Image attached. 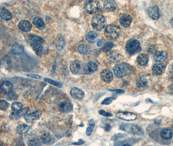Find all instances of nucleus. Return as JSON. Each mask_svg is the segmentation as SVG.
<instances>
[{"label": "nucleus", "mask_w": 173, "mask_h": 146, "mask_svg": "<svg viewBox=\"0 0 173 146\" xmlns=\"http://www.w3.org/2000/svg\"><path fill=\"white\" fill-rule=\"evenodd\" d=\"M132 68L128 63H122L116 64L113 68V72L118 78H123L132 73Z\"/></svg>", "instance_id": "obj_1"}, {"label": "nucleus", "mask_w": 173, "mask_h": 146, "mask_svg": "<svg viewBox=\"0 0 173 146\" xmlns=\"http://www.w3.org/2000/svg\"><path fill=\"white\" fill-rule=\"evenodd\" d=\"M141 50L139 42L136 39H132L129 40L126 45V53L130 55H133L139 53Z\"/></svg>", "instance_id": "obj_2"}, {"label": "nucleus", "mask_w": 173, "mask_h": 146, "mask_svg": "<svg viewBox=\"0 0 173 146\" xmlns=\"http://www.w3.org/2000/svg\"><path fill=\"white\" fill-rule=\"evenodd\" d=\"M120 29L117 25H109L107 26L104 30V35L110 40H115L119 37Z\"/></svg>", "instance_id": "obj_3"}, {"label": "nucleus", "mask_w": 173, "mask_h": 146, "mask_svg": "<svg viewBox=\"0 0 173 146\" xmlns=\"http://www.w3.org/2000/svg\"><path fill=\"white\" fill-rule=\"evenodd\" d=\"M106 19L102 14H96L91 20V25L96 31H102L105 27Z\"/></svg>", "instance_id": "obj_4"}, {"label": "nucleus", "mask_w": 173, "mask_h": 146, "mask_svg": "<svg viewBox=\"0 0 173 146\" xmlns=\"http://www.w3.org/2000/svg\"><path fill=\"white\" fill-rule=\"evenodd\" d=\"M84 9L89 14H95L100 10V3L97 1H87L84 4Z\"/></svg>", "instance_id": "obj_5"}, {"label": "nucleus", "mask_w": 173, "mask_h": 146, "mask_svg": "<svg viewBox=\"0 0 173 146\" xmlns=\"http://www.w3.org/2000/svg\"><path fill=\"white\" fill-rule=\"evenodd\" d=\"M120 129L125 131H127L130 133H132V134H143V132L141 128L139 127L138 125H130V124H124L121 127H120Z\"/></svg>", "instance_id": "obj_6"}, {"label": "nucleus", "mask_w": 173, "mask_h": 146, "mask_svg": "<svg viewBox=\"0 0 173 146\" xmlns=\"http://www.w3.org/2000/svg\"><path fill=\"white\" fill-rule=\"evenodd\" d=\"M116 116L125 121H133L137 119V115L130 112H119L117 113Z\"/></svg>", "instance_id": "obj_7"}, {"label": "nucleus", "mask_w": 173, "mask_h": 146, "mask_svg": "<svg viewBox=\"0 0 173 146\" xmlns=\"http://www.w3.org/2000/svg\"><path fill=\"white\" fill-rule=\"evenodd\" d=\"M98 70V65L94 62H89L87 63L83 68V71L84 73L87 75L92 74Z\"/></svg>", "instance_id": "obj_8"}, {"label": "nucleus", "mask_w": 173, "mask_h": 146, "mask_svg": "<svg viewBox=\"0 0 173 146\" xmlns=\"http://www.w3.org/2000/svg\"><path fill=\"white\" fill-rule=\"evenodd\" d=\"M42 115V111L40 110H37L31 114H28L24 116V119L27 122H31L35 120L38 119Z\"/></svg>", "instance_id": "obj_9"}, {"label": "nucleus", "mask_w": 173, "mask_h": 146, "mask_svg": "<svg viewBox=\"0 0 173 146\" xmlns=\"http://www.w3.org/2000/svg\"><path fill=\"white\" fill-rule=\"evenodd\" d=\"M29 112V108L26 107V108L22 109L21 110L18 112H14L12 113L11 115L9 116V118L12 120H16L19 118H22L23 116H25L26 114H28V112Z\"/></svg>", "instance_id": "obj_10"}, {"label": "nucleus", "mask_w": 173, "mask_h": 146, "mask_svg": "<svg viewBox=\"0 0 173 146\" xmlns=\"http://www.w3.org/2000/svg\"><path fill=\"white\" fill-rule=\"evenodd\" d=\"M0 90L1 92L5 94H10L11 93L13 90V85L9 81H5L3 82L0 86Z\"/></svg>", "instance_id": "obj_11"}, {"label": "nucleus", "mask_w": 173, "mask_h": 146, "mask_svg": "<svg viewBox=\"0 0 173 146\" xmlns=\"http://www.w3.org/2000/svg\"><path fill=\"white\" fill-rule=\"evenodd\" d=\"M101 79L106 83H110L113 79V75L109 70H104L100 73Z\"/></svg>", "instance_id": "obj_12"}, {"label": "nucleus", "mask_w": 173, "mask_h": 146, "mask_svg": "<svg viewBox=\"0 0 173 146\" xmlns=\"http://www.w3.org/2000/svg\"><path fill=\"white\" fill-rule=\"evenodd\" d=\"M71 72L74 74H80L81 71V64L80 60H76L71 63L70 66Z\"/></svg>", "instance_id": "obj_13"}, {"label": "nucleus", "mask_w": 173, "mask_h": 146, "mask_svg": "<svg viewBox=\"0 0 173 146\" xmlns=\"http://www.w3.org/2000/svg\"><path fill=\"white\" fill-rule=\"evenodd\" d=\"M59 109L61 112L67 113L71 112L72 110L73 106L70 101H63L60 104L59 106Z\"/></svg>", "instance_id": "obj_14"}, {"label": "nucleus", "mask_w": 173, "mask_h": 146, "mask_svg": "<svg viewBox=\"0 0 173 146\" xmlns=\"http://www.w3.org/2000/svg\"><path fill=\"white\" fill-rule=\"evenodd\" d=\"M71 96L76 99H83L85 96V93L83 90L76 87H74L70 90Z\"/></svg>", "instance_id": "obj_15"}, {"label": "nucleus", "mask_w": 173, "mask_h": 146, "mask_svg": "<svg viewBox=\"0 0 173 146\" xmlns=\"http://www.w3.org/2000/svg\"><path fill=\"white\" fill-rule=\"evenodd\" d=\"M147 12L148 16L153 19H158L160 16L159 9L156 6L149 7L147 10Z\"/></svg>", "instance_id": "obj_16"}, {"label": "nucleus", "mask_w": 173, "mask_h": 146, "mask_svg": "<svg viewBox=\"0 0 173 146\" xmlns=\"http://www.w3.org/2000/svg\"><path fill=\"white\" fill-rule=\"evenodd\" d=\"M119 22H120V25H121L122 27H128L130 25V24H131V23L132 22V16L127 14H124L121 16V17H120Z\"/></svg>", "instance_id": "obj_17"}, {"label": "nucleus", "mask_w": 173, "mask_h": 146, "mask_svg": "<svg viewBox=\"0 0 173 146\" xmlns=\"http://www.w3.org/2000/svg\"><path fill=\"white\" fill-rule=\"evenodd\" d=\"M107 58L110 62L112 63H115V62H118L122 58V55H120L119 52L116 51H112L109 52L108 55H107Z\"/></svg>", "instance_id": "obj_18"}, {"label": "nucleus", "mask_w": 173, "mask_h": 146, "mask_svg": "<svg viewBox=\"0 0 173 146\" xmlns=\"http://www.w3.org/2000/svg\"><path fill=\"white\" fill-rule=\"evenodd\" d=\"M18 28L24 32H29L31 31L32 28V25L28 20H22L19 22Z\"/></svg>", "instance_id": "obj_19"}, {"label": "nucleus", "mask_w": 173, "mask_h": 146, "mask_svg": "<svg viewBox=\"0 0 173 146\" xmlns=\"http://www.w3.org/2000/svg\"><path fill=\"white\" fill-rule=\"evenodd\" d=\"M0 17H1V19H3V20L8 21L12 19V14L7 9L2 8L0 9Z\"/></svg>", "instance_id": "obj_20"}, {"label": "nucleus", "mask_w": 173, "mask_h": 146, "mask_svg": "<svg viewBox=\"0 0 173 146\" xmlns=\"http://www.w3.org/2000/svg\"><path fill=\"white\" fill-rule=\"evenodd\" d=\"M154 59L156 62L161 63L167 58V53L165 51H157L154 54Z\"/></svg>", "instance_id": "obj_21"}, {"label": "nucleus", "mask_w": 173, "mask_h": 146, "mask_svg": "<svg viewBox=\"0 0 173 146\" xmlns=\"http://www.w3.org/2000/svg\"><path fill=\"white\" fill-rule=\"evenodd\" d=\"M165 70V66L163 64H155L152 67V71L155 75H161Z\"/></svg>", "instance_id": "obj_22"}, {"label": "nucleus", "mask_w": 173, "mask_h": 146, "mask_svg": "<svg viewBox=\"0 0 173 146\" xmlns=\"http://www.w3.org/2000/svg\"><path fill=\"white\" fill-rule=\"evenodd\" d=\"M137 61L139 65L141 66H145V65L148 63V56L147 54L145 53H141L140 54L137 58Z\"/></svg>", "instance_id": "obj_23"}, {"label": "nucleus", "mask_w": 173, "mask_h": 146, "mask_svg": "<svg viewBox=\"0 0 173 146\" xmlns=\"http://www.w3.org/2000/svg\"><path fill=\"white\" fill-rule=\"evenodd\" d=\"M12 52L16 55H22L24 51V48L22 45L19 44H16L12 45Z\"/></svg>", "instance_id": "obj_24"}, {"label": "nucleus", "mask_w": 173, "mask_h": 146, "mask_svg": "<svg viewBox=\"0 0 173 146\" xmlns=\"http://www.w3.org/2000/svg\"><path fill=\"white\" fill-rule=\"evenodd\" d=\"M117 7V3L115 1H106L104 3V8L107 11H113Z\"/></svg>", "instance_id": "obj_25"}, {"label": "nucleus", "mask_w": 173, "mask_h": 146, "mask_svg": "<svg viewBox=\"0 0 173 146\" xmlns=\"http://www.w3.org/2000/svg\"><path fill=\"white\" fill-rule=\"evenodd\" d=\"M33 23L36 26V27L38 29H43L45 28V24L41 18L40 17H35L33 19Z\"/></svg>", "instance_id": "obj_26"}, {"label": "nucleus", "mask_w": 173, "mask_h": 146, "mask_svg": "<svg viewBox=\"0 0 173 146\" xmlns=\"http://www.w3.org/2000/svg\"><path fill=\"white\" fill-rule=\"evenodd\" d=\"M98 37V35L95 31H90L86 36V40L89 43H94L96 42Z\"/></svg>", "instance_id": "obj_27"}, {"label": "nucleus", "mask_w": 173, "mask_h": 146, "mask_svg": "<svg viewBox=\"0 0 173 146\" xmlns=\"http://www.w3.org/2000/svg\"><path fill=\"white\" fill-rule=\"evenodd\" d=\"M41 140L42 142L44 143L45 144H51L54 142V139L52 137L51 135L49 133H44V134H42L41 137Z\"/></svg>", "instance_id": "obj_28"}, {"label": "nucleus", "mask_w": 173, "mask_h": 146, "mask_svg": "<svg viewBox=\"0 0 173 146\" xmlns=\"http://www.w3.org/2000/svg\"><path fill=\"white\" fill-rule=\"evenodd\" d=\"M31 129V127L25 124L20 125L16 128V131L20 134H24L25 133L29 132V130Z\"/></svg>", "instance_id": "obj_29"}, {"label": "nucleus", "mask_w": 173, "mask_h": 146, "mask_svg": "<svg viewBox=\"0 0 173 146\" xmlns=\"http://www.w3.org/2000/svg\"><path fill=\"white\" fill-rule=\"evenodd\" d=\"M161 136L163 138L169 140L172 137V131L169 129H163L161 132Z\"/></svg>", "instance_id": "obj_30"}, {"label": "nucleus", "mask_w": 173, "mask_h": 146, "mask_svg": "<svg viewBox=\"0 0 173 146\" xmlns=\"http://www.w3.org/2000/svg\"><path fill=\"white\" fill-rule=\"evenodd\" d=\"M28 38L32 42H36V43H39V44H42L44 42V39L42 37H39L38 35H33V34H31L29 35Z\"/></svg>", "instance_id": "obj_31"}, {"label": "nucleus", "mask_w": 173, "mask_h": 146, "mask_svg": "<svg viewBox=\"0 0 173 146\" xmlns=\"http://www.w3.org/2000/svg\"><path fill=\"white\" fill-rule=\"evenodd\" d=\"M31 45L32 47L33 48L35 51L37 53L38 55H40L42 53V50H43V47H42V45L41 44L39 43H36V42H31Z\"/></svg>", "instance_id": "obj_32"}, {"label": "nucleus", "mask_w": 173, "mask_h": 146, "mask_svg": "<svg viewBox=\"0 0 173 146\" xmlns=\"http://www.w3.org/2000/svg\"><path fill=\"white\" fill-rule=\"evenodd\" d=\"M77 51L80 54L87 55L90 52V47L87 45H81L77 48Z\"/></svg>", "instance_id": "obj_33"}, {"label": "nucleus", "mask_w": 173, "mask_h": 146, "mask_svg": "<svg viewBox=\"0 0 173 146\" xmlns=\"http://www.w3.org/2000/svg\"><path fill=\"white\" fill-rule=\"evenodd\" d=\"M146 84H147V79H146V77L143 76L138 79V81H137L136 85L138 88H143L145 86Z\"/></svg>", "instance_id": "obj_34"}, {"label": "nucleus", "mask_w": 173, "mask_h": 146, "mask_svg": "<svg viewBox=\"0 0 173 146\" xmlns=\"http://www.w3.org/2000/svg\"><path fill=\"white\" fill-rule=\"evenodd\" d=\"M28 146H41V141L38 138H34L29 140Z\"/></svg>", "instance_id": "obj_35"}, {"label": "nucleus", "mask_w": 173, "mask_h": 146, "mask_svg": "<svg viewBox=\"0 0 173 146\" xmlns=\"http://www.w3.org/2000/svg\"><path fill=\"white\" fill-rule=\"evenodd\" d=\"M11 109L14 112H18L23 109V105L21 103L15 102L13 103L11 105Z\"/></svg>", "instance_id": "obj_36"}, {"label": "nucleus", "mask_w": 173, "mask_h": 146, "mask_svg": "<svg viewBox=\"0 0 173 146\" xmlns=\"http://www.w3.org/2000/svg\"><path fill=\"white\" fill-rule=\"evenodd\" d=\"M44 81L49 84H52V85L57 86L59 88L62 87V84L61 83L57 82V81H55L54 80H51V79H49V78H46V79H44Z\"/></svg>", "instance_id": "obj_37"}, {"label": "nucleus", "mask_w": 173, "mask_h": 146, "mask_svg": "<svg viewBox=\"0 0 173 146\" xmlns=\"http://www.w3.org/2000/svg\"><path fill=\"white\" fill-rule=\"evenodd\" d=\"M113 45H114V44L113 43V42H106V43L104 44V45L103 46L102 50L104 51H106V52L109 51L113 47Z\"/></svg>", "instance_id": "obj_38"}, {"label": "nucleus", "mask_w": 173, "mask_h": 146, "mask_svg": "<svg viewBox=\"0 0 173 146\" xmlns=\"http://www.w3.org/2000/svg\"><path fill=\"white\" fill-rule=\"evenodd\" d=\"M64 40L63 37H61L60 38L58 39L57 42V47L59 50H63L64 46Z\"/></svg>", "instance_id": "obj_39"}, {"label": "nucleus", "mask_w": 173, "mask_h": 146, "mask_svg": "<svg viewBox=\"0 0 173 146\" xmlns=\"http://www.w3.org/2000/svg\"><path fill=\"white\" fill-rule=\"evenodd\" d=\"M9 103L5 100L0 99V110H5L8 109Z\"/></svg>", "instance_id": "obj_40"}, {"label": "nucleus", "mask_w": 173, "mask_h": 146, "mask_svg": "<svg viewBox=\"0 0 173 146\" xmlns=\"http://www.w3.org/2000/svg\"><path fill=\"white\" fill-rule=\"evenodd\" d=\"M115 99L114 97H107V98L104 99L103 101L102 102V105H108L109 104L112 103L113 101Z\"/></svg>", "instance_id": "obj_41"}, {"label": "nucleus", "mask_w": 173, "mask_h": 146, "mask_svg": "<svg viewBox=\"0 0 173 146\" xmlns=\"http://www.w3.org/2000/svg\"><path fill=\"white\" fill-rule=\"evenodd\" d=\"M98 113L100 114V115H102V116H106V117H111L112 116L111 114L107 112H106L105 110H100L98 111Z\"/></svg>", "instance_id": "obj_42"}, {"label": "nucleus", "mask_w": 173, "mask_h": 146, "mask_svg": "<svg viewBox=\"0 0 173 146\" xmlns=\"http://www.w3.org/2000/svg\"><path fill=\"white\" fill-rule=\"evenodd\" d=\"M93 127H89L87 129V131H86L87 135L90 136L93 132Z\"/></svg>", "instance_id": "obj_43"}, {"label": "nucleus", "mask_w": 173, "mask_h": 146, "mask_svg": "<svg viewBox=\"0 0 173 146\" xmlns=\"http://www.w3.org/2000/svg\"><path fill=\"white\" fill-rule=\"evenodd\" d=\"M27 76L28 77H31V78H34V79H41V76H38V75H36V74H28Z\"/></svg>", "instance_id": "obj_44"}, {"label": "nucleus", "mask_w": 173, "mask_h": 146, "mask_svg": "<svg viewBox=\"0 0 173 146\" xmlns=\"http://www.w3.org/2000/svg\"><path fill=\"white\" fill-rule=\"evenodd\" d=\"M106 44V42L104 40H99L98 42H97V45L98 47H102V46H104V44Z\"/></svg>", "instance_id": "obj_45"}, {"label": "nucleus", "mask_w": 173, "mask_h": 146, "mask_svg": "<svg viewBox=\"0 0 173 146\" xmlns=\"http://www.w3.org/2000/svg\"><path fill=\"white\" fill-rule=\"evenodd\" d=\"M148 51L150 52L151 53H156V47H154V46H151L150 47L149 49H148Z\"/></svg>", "instance_id": "obj_46"}, {"label": "nucleus", "mask_w": 173, "mask_h": 146, "mask_svg": "<svg viewBox=\"0 0 173 146\" xmlns=\"http://www.w3.org/2000/svg\"><path fill=\"white\" fill-rule=\"evenodd\" d=\"M89 123L90 125V127H94V125H95V123H94L93 119H90L89 121Z\"/></svg>", "instance_id": "obj_47"}, {"label": "nucleus", "mask_w": 173, "mask_h": 146, "mask_svg": "<svg viewBox=\"0 0 173 146\" xmlns=\"http://www.w3.org/2000/svg\"><path fill=\"white\" fill-rule=\"evenodd\" d=\"M169 71H170L171 74L173 76V63L169 66Z\"/></svg>", "instance_id": "obj_48"}, {"label": "nucleus", "mask_w": 173, "mask_h": 146, "mask_svg": "<svg viewBox=\"0 0 173 146\" xmlns=\"http://www.w3.org/2000/svg\"><path fill=\"white\" fill-rule=\"evenodd\" d=\"M113 92H119V93H124L125 92V91L122 90H111Z\"/></svg>", "instance_id": "obj_49"}, {"label": "nucleus", "mask_w": 173, "mask_h": 146, "mask_svg": "<svg viewBox=\"0 0 173 146\" xmlns=\"http://www.w3.org/2000/svg\"><path fill=\"white\" fill-rule=\"evenodd\" d=\"M170 23H171V26H172V27H173V18H172L171 19Z\"/></svg>", "instance_id": "obj_50"}, {"label": "nucleus", "mask_w": 173, "mask_h": 146, "mask_svg": "<svg viewBox=\"0 0 173 146\" xmlns=\"http://www.w3.org/2000/svg\"><path fill=\"white\" fill-rule=\"evenodd\" d=\"M106 130L107 131H109V125H107V127H106Z\"/></svg>", "instance_id": "obj_51"}, {"label": "nucleus", "mask_w": 173, "mask_h": 146, "mask_svg": "<svg viewBox=\"0 0 173 146\" xmlns=\"http://www.w3.org/2000/svg\"><path fill=\"white\" fill-rule=\"evenodd\" d=\"M122 146H132V145L129 144H124Z\"/></svg>", "instance_id": "obj_52"}, {"label": "nucleus", "mask_w": 173, "mask_h": 146, "mask_svg": "<svg viewBox=\"0 0 173 146\" xmlns=\"http://www.w3.org/2000/svg\"><path fill=\"white\" fill-rule=\"evenodd\" d=\"M0 146H2V145H1V144H0Z\"/></svg>", "instance_id": "obj_53"}]
</instances>
